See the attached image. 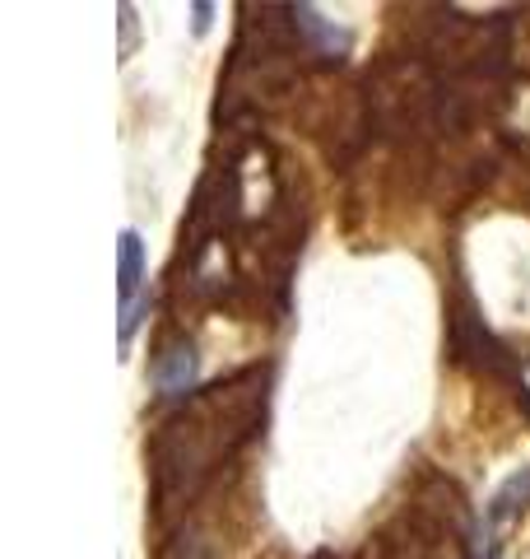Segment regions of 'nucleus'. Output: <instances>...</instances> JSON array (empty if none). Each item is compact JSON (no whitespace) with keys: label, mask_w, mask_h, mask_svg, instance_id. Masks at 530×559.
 Masks as SVG:
<instances>
[{"label":"nucleus","mask_w":530,"mask_h":559,"mask_svg":"<svg viewBox=\"0 0 530 559\" xmlns=\"http://www.w3.org/2000/svg\"><path fill=\"white\" fill-rule=\"evenodd\" d=\"M191 14H196V33L209 28V14H215V5H191Z\"/></svg>","instance_id":"obj_6"},{"label":"nucleus","mask_w":530,"mask_h":559,"mask_svg":"<svg viewBox=\"0 0 530 559\" xmlns=\"http://www.w3.org/2000/svg\"><path fill=\"white\" fill-rule=\"evenodd\" d=\"M526 503H530V466L517 471L511 480H503V489L489 499L484 522H480V559H498V546H503L498 536L517 522V513H526Z\"/></svg>","instance_id":"obj_2"},{"label":"nucleus","mask_w":530,"mask_h":559,"mask_svg":"<svg viewBox=\"0 0 530 559\" xmlns=\"http://www.w3.org/2000/svg\"><path fill=\"white\" fill-rule=\"evenodd\" d=\"M154 388H158V396H164V401L191 396V388H196V349H191V341H172V345L158 349Z\"/></svg>","instance_id":"obj_3"},{"label":"nucleus","mask_w":530,"mask_h":559,"mask_svg":"<svg viewBox=\"0 0 530 559\" xmlns=\"http://www.w3.org/2000/svg\"><path fill=\"white\" fill-rule=\"evenodd\" d=\"M140 280H145V242H140L135 229H121L117 238V289H121V308L140 304Z\"/></svg>","instance_id":"obj_5"},{"label":"nucleus","mask_w":530,"mask_h":559,"mask_svg":"<svg viewBox=\"0 0 530 559\" xmlns=\"http://www.w3.org/2000/svg\"><path fill=\"white\" fill-rule=\"evenodd\" d=\"M451 355L466 364H480L489 373H511V355L493 341V331L484 326V318L474 312L470 299H461L451 308Z\"/></svg>","instance_id":"obj_1"},{"label":"nucleus","mask_w":530,"mask_h":559,"mask_svg":"<svg viewBox=\"0 0 530 559\" xmlns=\"http://www.w3.org/2000/svg\"><path fill=\"white\" fill-rule=\"evenodd\" d=\"M289 20H293V33L303 38V47L316 51V57L340 61L345 51H349V33L335 24V20H322V10H312V5H289Z\"/></svg>","instance_id":"obj_4"}]
</instances>
